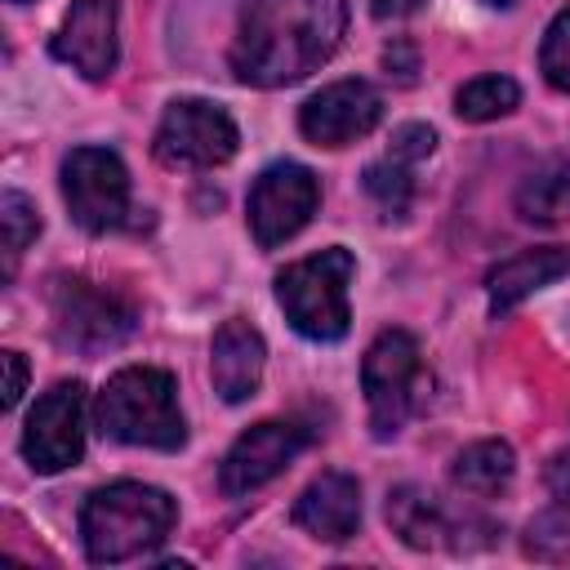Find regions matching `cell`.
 <instances>
[{
  "label": "cell",
  "mask_w": 570,
  "mask_h": 570,
  "mask_svg": "<svg viewBox=\"0 0 570 570\" xmlns=\"http://www.w3.org/2000/svg\"><path fill=\"white\" fill-rule=\"evenodd\" d=\"M347 31V0H240L227 67L240 85L281 89L334 58Z\"/></svg>",
  "instance_id": "6da1fadb"
},
{
  "label": "cell",
  "mask_w": 570,
  "mask_h": 570,
  "mask_svg": "<svg viewBox=\"0 0 570 570\" xmlns=\"http://www.w3.org/2000/svg\"><path fill=\"white\" fill-rule=\"evenodd\" d=\"M178 521V503L160 485L116 481L85 499L80 508V543L94 566H116L142 557L169 539Z\"/></svg>",
  "instance_id": "7a4b0ae2"
},
{
  "label": "cell",
  "mask_w": 570,
  "mask_h": 570,
  "mask_svg": "<svg viewBox=\"0 0 570 570\" xmlns=\"http://www.w3.org/2000/svg\"><path fill=\"white\" fill-rule=\"evenodd\" d=\"M94 423L102 436L120 445L183 450L187 441V423L178 410V383L169 370H156V365L116 370L94 401Z\"/></svg>",
  "instance_id": "3957f363"
},
{
  "label": "cell",
  "mask_w": 570,
  "mask_h": 570,
  "mask_svg": "<svg viewBox=\"0 0 570 570\" xmlns=\"http://www.w3.org/2000/svg\"><path fill=\"white\" fill-rule=\"evenodd\" d=\"M352 276H356L352 249H343V245L316 249V254L289 263L285 272H276V303L303 338L338 343L352 325V307H347Z\"/></svg>",
  "instance_id": "277c9868"
},
{
  "label": "cell",
  "mask_w": 570,
  "mask_h": 570,
  "mask_svg": "<svg viewBox=\"0 0 570 570\" xmlns=\"http://www.w3.org/2000/svg\"><path fill=\"white\" fill-rule=\"evenodd\" d=\"M361 392L370 405V432L392 441L432 396V374L423 365L419 338L410 330H383L361 361Z\"/></svg>",
  "instance_id": "5b68a950"
},
{
  "label": "cell",
  "mask_w": 570,
  "mask_h": 570,
  "mask_svg": "<svg viewBox=\"0 0 570 570\" xmlns=\"http://www.w3.org/2000/svg\"><path fill=\"white\" fill-rule=\"evenodd\" d=\"M236 147V120L209 98H174L151 138V156L165 169H214L232 160Z\"/></svg>",
  "instance_id": "8992f818"
},
{
  "label": "cell",
  "mask_w": 570,
  "mask_h": 570,
  "mask_svg": "<svg viewBox=\"0 0 570 570\" xmlns=\"http://www.w3.org/2000/svg\"><path fill=\"white\" fill-rule=\"evenodd\" d=\"M49 307H53L58 343L76 347V352L116 347L134 334V321H138L129 298H120L116 289L94 285L85 276H58L53 294H49Z\"/></svg>",
  "instance_id": "52a82bcc"
},
{
  "label": "cell",
  "mask_w": 570,
  "mask_h": 570,
  "mask_svg": "<svg viewBox=\"0 0 570 570\" xmlns=\"http://www.w3.org/2000/svg\"><path fill=\"white\" fill-rule=\"evenodd\" d=\"M321 205V183L307 165L298 160H276L267 165L254 187H249V200H245V218H249V236L258 249H276L285 245L289 236H298L312 214Z\"/></svg>",
  "instance_id": "ba28073f"
},
{
  "label": "cell",
  "mask_w": 570,
  "mask_h": 570,
  "mask_svg": "<svg viewBox=\"0 0 570 570\" xmlns=\"http://www.w3.org/2000/svg\"><path fill=\"white\" fill-rule=\"evenodd\" d=\"M62 200L85 232H111L129 214V169L107 147H71L62 156Z\"/></svg>",
  "instance_id": "9c48e42d"
},
{
  "label": "cell",
  "mask_w": 570,
  "mask_h": 570,
  "mask_svg": "<svg viewBox=\"0 0 570 570\" xmlns=\"http://www.w3.org/2000/svg\"><path fill=\"white\" fill-rule=\"evenodd\" d=\"M85 454V383H53L27 414L22 428V459L40 472H67Z\"/></svg>",
  "instance_id": "30bf717a"
},
{
  "label": "cell",
  "mask_w": 570,
  "mask_h": 570,
  "mask_svg": "<svg viewBox=\"0 0 570 570\" xmlns=\"http://www.w3.org/2000/svg\"><path fill=\"white\" fill-rule=\"evenodd\" d=\"M307 445V428L294 423V419H263L254 428H245L232 450L223 454V468H218V485L223 494H249L258 485H267L272 476L285 472V463Z\"/></svg>",
  "instance_id": "8fae6325"
},
{
  "label": "cell",
  "mask_w": 570,
  "mask_h": 570,
  "mask_svg": "<svg viewBox=\"0 0 570 570\" xmlns=\"http://www.w3.org/2000/svg\"><path fill=\"white\" fill-rule=\"evenodd\" d=\"M383 120V94L370 80H334L298 107V129L316 147H347Z\"/></svg>",
  "instance_id": "7c38bea8"
},
{
  "label": "cell",
  "mask_w": 570,
  "mask_h": 570,
  "mask_svg": "<svg viewBox=\"0 0 570 570\" xmlns=\"http://www.w3.org/2000/svg\"><path fill=\"white\" fill-rule=\"evenodd\" d=\"M53 58L80 71L85 80H107L120 58L116 0H71L53 36Z\"/></svg>",
  "instance_id": "4fadbf2b"
},
{
  "label": "cell",
  "mask_w": 570,
  "mask_h": 570,
  "mask_svg": "<svg viewBox=\"0 0 570 570\" xmlns=\"http://www.w3.org/2000/svg\"><path fill=\"white\" fill-rule=\"evenodd\" d=\"M387 525H392V534H396L405 548H414V552H428V548H454V552H463V548H468L463 534H472V530H494V525H485V521L454 517V512H450L432 490H423V485H396V490L387 494Z\"/></svg>",
  "instance_id": "5bb4252c"
},
{
  "label": "cell",
  "mask_w": 570,
  "mask_h": 570,
  "mask_svg": "<svg viewBox=\"0 0 570 570\" xmlns=\"http://www.w3.org/2000/svg\"><path fill=\"white\" fill-rule=\"evenodd\" d=\"M263 365H267V343L263 334L232 316L218 325L214 334V347H209V379H214V392L227 401V405H240L258 392L263 383Z\"/></svg>",
  "instance_id": "9a60e30c"
},
{
  "label": "cell",
  "mask_w": 570,
  "mask_h": 570,
  "mask_svg": "<svg viewBox=\"0 0 570 570\" xmlns=\"http://www.w3.org/2000/svg\"><path fill=\"white\" fill-rule=\"evenodd\" d=\"M294 525L321 543H347L361 525V485L347 472H321L294 499Z\"/></svg>",
  "instance_id": "2e32d148"
},
{
  "label": "cell",
  "mask_w": 570,
  "mask_h": 570,
  "mask_svg": "<svg viewBox=\"0 0 570 570\" xmlns=\"http://www.w3.org/2000/svg\"><path fill=\"white\" fill-rule=\"evenodd\" d=\"M570 276V245H534L521 249L512 258H503L499 267H490L485 276V298L494 316H508L517 303H525L530 294H539L543 285Z\"/></svg>",
  "instance_id": "e0dca14e"
},
{
  "label": "cell",
  "mask_w": 570,
  "mask_h": 570,
  "mask_svg": "<svg viewBox=\"0 0 570 570\" xmlns=\"http://www.w3.org/2000/svg\"><path fill=\"white\" fill-rule=\"evenodd\" d=\"M548 490H552V503L530 521L525 552L543 561H566L570 557V450H561L548 463Z\"/></svg>",
  "instance_id": "ac0fdd59"
},
{
  "label": "cell",
  "mask_w": 570,
  "mask_h": 570,
  "mask_svg": "<svg viewBox=\"0 0 570 570\" xmlns=\"http://www.w3.org/2000/svg\"><path fill=\"white\" fill-rule=\"evenodd\" d=\"M512 472H517V459H512V445L508 441H472L468 450L454 454L450 463V481L472 494V499H494L512 485Z\"/></svg>",
  "instance_id": "d6986e66"
},
{
  "label": "cell",
  "mask_w": 570,
  "mask_h": 570,
  "mask_svg": "<svg viewBox=\"0 0 570 570\" xmlns=\"http://www.w3.org/2000/svg\"><path fill=\"white\" fill-rule=\"evenodd\" d=\"M517 214L525 223H539V227H552V223H566L570 218V160H552L543 169H534L521 187H517Z\"/></svg>",
  "instance_id": "ffe728a7"
},
{
  "label": "cell",
  "mask_w": 570,
  "mask_h": 570,
  "mask_svg": "<svg viewBox=\"0 0 570 570\" xmlns=\"http://www.w3.org/2000/svg\"><path fill=\"white\" fill-rule=\"evenodd\" d=\"M414 165H419V160H410V156H401V151L387 147V156L370 160L365 174H361L365 196L374 200V209H379L387 223H401V218L410 214V205H414Z\"/></svg>",
  "instance_id": "44dd1931"
},
{
  "label": "cell",
  "mask_w": 570,
  "mask_h": 570,
  "mask_svg": "<svg viewBox=\"0 0 570 570\" xmlns=\"http://www.w3.org/2000/svg\"><path fill=\"white\" fill-rule=\"evenodd\" d=\"M517 102H521V89H517V80H508V76H476V80H468V85L454 94L459 120H472V125L499 120V116H508Z\"/></svg>",
  "instance_id": "7402d4cb"
},
{
  "label": "cell",
  "mask_w": 570,
  "mask_h": 570,
  "mask_svg": "<svg viewBox=\"0 0 570 570\" xmlns=\"http://www.w3.org/2000/svg\"><path fill=\"white\" fill-rule=\"evenodd\" d=\"M0 227H4V276H9L22 258V249L40 236V214L22 191H4L0 196Z\"/></svg>",
  "instance_id": "603a6c76"
},
{
  "label": "cell",
  "mask_w": 570,
  "mask_h": 570,
  "mask_svg": "<svg viewBox=\"0 0 570 570\" xmlns=\"http://www.w3.org/2000/svg\"><path fill=\"white\" fill-rule=\"evenodd\" d=\"M539 71L557 94H570V4L557 9V18L543 31L539 45Z\"/></svg>",
  "instance_id": "cb8c5ba5"
},
{
  "label": "cell",
  "mask_w": 570,
  "mask_h": 570,
  "mask_svg": "<svg viewBox=\"0 0 570 570\" xmlns=\"http://www.w3.org/2000/svg\"><path fill=\"white\" fill-rule=\"evenodd\" d=\"M0 365H4V396H0V405L4 410H13L18 401H22V387H27V361H22V352H0Z\"/></svg>",
  "instance_id": "d4e9b609"
},
{
  "label": "cell",
  "mask_w": 570,
  "mask_h": 570,
  "mask_svg": "<svg viewBox=\"0 0 570 570\" xmlns=\"http://www.w3.org/2000/svg\"><path fill=\"white\" fill-rule=\"evenodd\" d=\"M383 67H387V76L396 71L401 80H414V71H419V53H414V45H410V40H392V45L383 49Z\"/></svg>",
  "instance_id": "484cf974"
},
{
  "label": "cell",
  "mask_w": 570,
  "mask_h": 570,
  "mask_svg": "<svg viewBox=\"0 0 570 570\" xmlns=\"http://www.w3.org/2000/svg\"><path fill=\"white\" fill-rule=\"evenodd\" d=\"M423 9V0H370V13L379 18V22H387V18H410V13H419Z\"/></svg>",
  "instance_id": "4316f807"
},
{
  "label": "cell",
  "mask_w": 570,
  "mask_h": 570,
  "mask_svg": "<svg viewBox=\"0 0 570 570\" xmlns=\"http://www.w3.org/2000/svg\"><path fill=\"white\" fill-rule=\"evenodd\" d=\"M481 4H490V9H512L517 0H481Z\"/></svg>",
  "instance_id": "83f0119b"
},
{
  "label": "cell",
  "mask_w": 570,
  "mask_h": 570,
  "mask_svg": "<svg viewBox=\"0 0 570 570\" xmlns=\"http://www.w3.org/2000/svg\"><path fill=\"white\" fill-rule=\"evenodd\" d=\"M13 4H22V0H13Z\"/></svg>",
  "instance_id": "f1b7e54d"
}]
</instances>
